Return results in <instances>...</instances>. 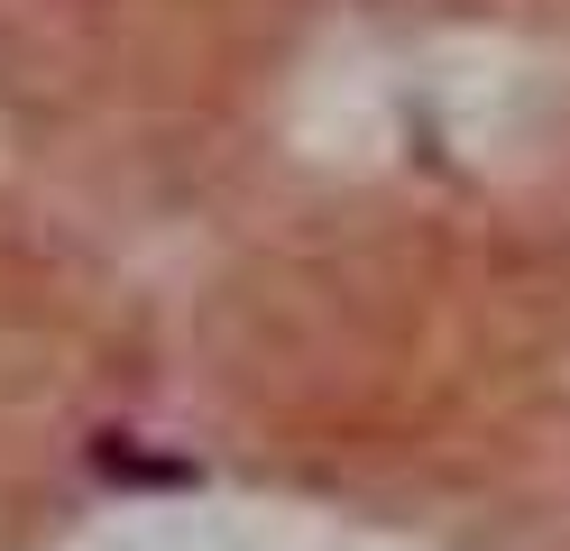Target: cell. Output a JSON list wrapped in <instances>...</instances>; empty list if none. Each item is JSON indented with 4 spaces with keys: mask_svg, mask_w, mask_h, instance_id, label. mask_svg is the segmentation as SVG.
<instances>
[{
    "mask_svg": "<svg viewBox=\"0 0 570 551\" xmlns=\"http://www.w3.org/2000/svg\"><path fill=\"white\" fill-rule=\"evenodd\" d=\"M92 469L111 478V488H203V469L194 460H148V451H129V441H92Z\"/></svg>",
    "mask_w": 570,
    "mask_h": 551,
    "instance_id": "cell-1",
    "label": "cell"
}]
</instances>
